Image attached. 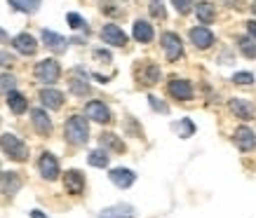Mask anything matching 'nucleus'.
Segmentation results:
<instances>
[{
    "label": "nucleus",
    "mask_w": 256,
    "mask_h": 218,
    "mask_svg": "<svg viewBox=\"0 0 256 218\" xmlns=\"http://www.w3.org/2000/svg\"><path fill=\"white\" fill-rule=\"evenodd\" d=\"M8 106L14 115H22V113H26V108H28V101H26V96H24L22 92L14 89V92H8Z\"/></svg>",
    "instance_id": "4be33fe9"
},
{
    "label": "nucleus",
    "mask_w": 256,
    "mask_h": 218,
    "mask_svg": "<svg viewBox=\"0 0 256 218\" xmlns=\"http://www.w3.org/2000/svg\"><path fill=\"white\" fill-rule=\"evenodd\" d=\"M70 92L76 94V96H87L90 94V85H87V78H73L70 80Z\"/></svg>",
    "instance_id": "c85d7f7f"
},
{
    "label": "nucleus",
    "mask_w": 256,
    "mask_h": 218,
    "mask_svg": "<svg viewBox=\"0 0 256 218\" xmlns=\"http://www.w3.org/2000/svg\"><path fill=\"white\" fill-rule=\"evenodd\" d=\"M235 139V146L242 150V153H247V150H252L256 146V134L254 129H249V127H238L233 134Z\"/></svg>",
    "instance_id": "ddd939ff"
},
{
    "label": "nucleus",
    "mask_w": 256,
    "mask_h": 218,
    "mask_svg": "<svg viewBox=\"0 0 256 218\" xmlns=\"http://www.w3.org/2000/svg\"><path fill=\"white\" fill-rule=\"evenodd\" d=\"M136 80H139L141 85H158V80H160V68H158V63H150V61H144L136 68Z\"/></svg>",
    "instance_id": "9d476101"
},
{
    "label": "nucleus",
    "mask_w": 256,
    "mask_h": 218,
    "mask_svg": "<svg viewBox=\"0 0 256 218\" xmlns=\"http://www.w3.org/2000/svg\"><path fill=\"white\" fill-rule=\"evenodd\" d=\"M233 82H235V85H252V82H254V75H252V73H247V70H244V73H235Z\"/></svg>",
    "instance_id": "473e14b6"
},
{
    "label": "nucleus",
    "mask_w": 256,
    "mask_h": 218,
    "mask_svg": "<svg viewBox=\"0 0 256 218\" xmlns=\"http://www.w3.org/2000/svg\"><path fill=\"white\" fill-rule=\"evenodd\" d=\"M172 5L176 7L178 14H186V12L193 9V0H172Z\"/></svg>",
    "instance_id": "2f4dec72"
},
{
    "label": "nucleus",
    "mask_w": 256,
    "mask_h": 218,
    "mask_svg": "<svg viewBox=\"0 0 256 218\" xmlns=\"http://www.w3.org/2000/svg\"><path fill=\"white\" fill-rule=\"evenodd\" d=\"M252 9H254V12H256V0H254V5H252Z\"/></svg>",
    "instance_id": "a19ab883"
},
{
    "label": "nucleus",
    "mask_w": 256,
    "mask_h": 218,
    "mask_svg": "<svg viewBox=\"0 0 256 218\" xmlns=\"http://www.w3.org/2000/svg\"><path fill=\"white\" fill-rule=\"evenodd\" d=\"M22 190V176L16 172H5L2 176H0V193L2 195H16Z\"/></svg>",
    "instance_id": "4468645a"
},
{
    "label": "nucleus",
    "mask_w": 256,
    "mask_h": 218,
    "mask_svg": "<svg viewBox=\"0 0 256 218\" xmlns=\"http://www.w3.org/2000/svg\"><path fill=\"white\" fill-rule=\"evenodd\" d=\"M0 148H2V153H5L10 160H14V162H26V160H28L26 143H24L19 136H14V134H2V136H0Z\"/></svg>",
    "instance_id": "f03ea898"
},
{
    "label": "nucleus",
    "mask_w": 256,
    "mask_h": 218,
    "mask_svg": "<svg viewBox=\"0 0 256 218\" xmlns=\"http://www.w3.org/2000/svg\"><path fill=\"white\" fill-rule=\"evenodd\" d=\"M31 122H33V127H36V132L42 134V136L52 134V120H50V115H47L42 108L31 110Z\"/></svg>",
    "instance_id": "dca6fc26"
},
{
    "label": "nucleus",
    "mask_w": 256,
    "mask_h": 218,
    "mask_svg": "<svg viewBox=\"0 0 256 218\" xmlns=\"http://www.w3.org/2000/svg\"><path fill=\"white\" fill-rule=\"evenodd\" d=\"M247 31H249V38L256 40V21L252 19V21H247Z\"/></svg>",
    "instance_id": "4c0bfd02"
},
{
    "label": "nucleus",
    "mask_w": 256,
    "mask_h": 218,
    "mask_svg": "<svg viewBox=\"0 0 256 218\" xmlns=\"http://www.w3.org/2000/svg\"><path fill=\"white\" fill-rule=\"evenodd\" d=\"M238 47H240V52L247 59H254L256 56V40L254 38H249V35H240L238 38Z\"/></svg>",
    "instance_id": "393cba45"
},
{
    "label": "nucleus",
    "mask_w": 256,
    "mask_h": 218,
    "mask_svg": "<svg viewBox=\"0 0 256 218\" xmlns=\"http://www.w3.org/2000/svg\"><path fill=\"white\" fill-rule=\"evenodd\" d=\"M104 146L110 150H116V153H122L124 150V143L118 139L116 134H104V136H101V148H104Z\"/></svg>",
    "instance_id": "cd10ccee"
},
{
    "label": "nucleus",
    "mask_w": 256,
    "mask_h": 218,
    "mask_svg": "<svg viewBox=\"0 0 256 218\" xmlns=\"http://www.w3.org/2000/svg\"><path fill=\"white\" fill-rule=\"evenodd\" d=\"M40 35H42V42H45L52 52H66V45H68V42H66L64 35H59V33H54V31H47V28H42Z\"/></svg>",
    "instance_id": "6ab92c4d"
},
{
    "label": "nucleus",
    "mask_w": 256,
    "mask_h": 218,
    "mask_svg": "<svg viewBox=\"0 0 256 218\" xmlns=\"http://www.w3.org/2000/svg\"><path fill=\"white\" fill-rule=\"evenodd\" d=\"M174 129L178 132V139H190L195 132V125H193V120L184 117V120H178L176 125H174Z\"/></svg>",
    "instance_id": "bb28decb"
},
{
    "label": "nucleus",
    "mask_w": 256,
    "mask_h": 218,
    "mask_svg": "<svg viewBox=\"0 0 256 218\" xmlns=\"http://www.w3.org/2000/svg\"><path fill=\"white\" fill-rule=\"evenodd\" d=\"M148 101H150V108L153 110H160V113H167V103H162L160 99H156V96H148Z\"/></svg>",
    "instance_id": "72a5a7b5"
},
{
    "label": "nucleus",
    "mask_w": 256,
    "mask_h": 218,
    "mask_svg": "<svg viewBox=\"0 0 256 218\" xmlns=\"http://www.w3.org/2000/svg\"><path fill=\"white\" fill-rule=\"evenodd\" d=\"M12 45H14V49L19 52V54H24V56H33L36 54V49H38L36 38L28 35V33H19V35L12 40Z\"/></svg>",
    "instance_id": "2eb2a0df"
},
{
    "label": "nucleus",
    "mask_w": 256,
    "mask_h": 218,
    "mask_svg": "<svg viewBox=\"0 0 256 218\" xmlns=\"http://www.w3.org/2000/svg\"><path fill=\"white\" fill-rule=\"evenodd\" d=\"M85 115H87V120H94V122H99V125H108L110 120H113L110 108L104 101H87Z\"/></svg>",
    "instance_id": "39448f33"
},
{
    "label": "nucleus",
    "mask_w": 256,
    "mask_h": 218,
    "mask_svg": "<svg viewBox=\"0 0 256 218\" xmlns=\"http://www.w3.org/2000/svg\"><path fill=\"white\" fill-rule=\"evenodd\" d=\"M108 179H110V183L116 188H130V186H134V181H136V174L132 172V169H124V167H116V169H110V174H108Z\"/></svg>",
    "instance_id": "9b49d317"
},
{
    "label": "nucleus",
    "mask_w": 256,
    "mask_h": 218,
    "mask_svg": "<svg viewBox=\"0 0 256 218\" xmlns=\"http://www.w3.org/2000/svg\"><path fill=\"white\" fill-rule=\"evenodd\" d=\"M153 2H160V0H153Z\"/></svg>",
    "instance_id": "79ce46f5"
},
{
    "label": "nucleus",
    "mask_w": 256,
    "mask_h": 218,
    "mask_svg": "<svg viewBox=\"0 0 256 218\" xmlns=\"http://www.w3.org/2000/svg\"><path fill=\"white\" fill-rule=\"evenodd\" d=\"M66 21L70 23L73 31H87V21L80 14H76V12H68V14H66Z\"/></svg>",
    "instance_id": "c756f323"
},
{
    "label": "nucleus",
    "mask_w": 256,
    "mask_h": 218,
    "mask_svg": "<svg viewBox=\"0 0 256 218\" xmlns=\"http://www.w3.org/2000/svg\"><path fill=\"white\" fill-rule=\"evenodd\" d=\"M94 59H101V61H110V54H108V52H104V49H96V52H94Z\"/></svg>",
    "instance_id": "e433bc0d"
},
{
    "label": "nucleus",
    "mask_w": 256,
    "mask_h": 218,
    "mask_svg": "<svg viewBox=\"0 0 256 218\" xmlns=\"http://www.w3.org/2000/svg\"><path fill=\"white\" fill-rule=\"evenodd\" d=\"M230 110H233L240 120H252V117H254V106H252V101H247V99H230Z\"/></svg>",
    "instance_id": "aec40b11"
},
{
    "label": "nucleus",
    "mask_w": 256,
    "mask_h": 218,
    "mask_svg": "<svg viewBox=\"0 0 256 218\" xmlns=\"http://www.w3.org/2000/svg\"><path fill=\"white\" fill-rule=\"evenodd\" d=\"M101 40L106 42V45H113V47H124L127 45V35L120 26L116 23H106L104 28H101Z\"/></svg>",
    "instance_id": "6e6552de"
},
{
    "label": "nucleus",
    "mask_w": 256,
    "mask_h": 218,
    "mask_svg": "<svg viewBox=\"0 0 256 218\" xmlns=\"http://www.w3.org/2000/svg\"><path fill=\"white\" fill-rule=\"evenodd\" d=\"M64 134H66V141L70 146H85L90 141V125H87V120L82 115H70L66 120Z\"/></svg>",
    "instance_id": "f257e3e1"
},
{
    "label": "nucleus",
    "mask_w": 256,
    "mask_h": 218,
    "mask_svg": "<svg viewBox=\"0 0 256 218\" xmlns=\"http://www.w3.org/2000/svg\"><path fill=\"white\" fill-rule=\"evenodd\" d=\"M190 42L195 45V49H210L214 45V33L204 26H195L190 28Z\"/></svg>",
    "instance_id": "f8f14e48"
},
{
    "label": "nucleus",
    "mask_w": 256,
    "mask_h": 218,
    "mask_svg": "<svg viewBox=\"0 0 256 218\" xmlns=\"http://www.w3.org/2000/svg\"><path fill=\"white\" fill-rule=\"evenodd\" d=\"M12 63H14L12 54H8V52H0V66H12Z\"/></svg>",
    "instance_id": "f704fd0d"
},
{
    "label": "nucleus",
    "mask_w": 256,
    "mask_h": 218,
    "mask_svg": "<svg viewBox=\"0 0 256 218\" xmlns=\"http://www.w3.org/2000/svg\"><path fill=\"white\" fill-rule=\"evenodd\" d=\"M134 207L130 204H113V207H106V209L99 211V218H134Z\"/></svg>",
    "instance_id": "f3484780"
},
{
    "label": "nucleus",
    "mask_w": 256,
    "mask_h": 218,
    "mask_svg": "<svg viewBox=\"0 0 256 218\" xmlns=\"http://www.w3.org/2000/svg\"><path fill=\"white\" fill-rule=\"evenodd\" d=\"M167 89H170V94L176 99V101H190V99H193V85H190L188 80L172 78Z\"/></svg>",
    "instance_id": "1a4fd4ad"
},
{
    "label": "nucleus",
    "mask_w": 256,
    "mask_h": 218,
    "mask_svg": "<svg viewBox=\"0 0 256 218\" xmlns=\"http://www.w3.org/2000/svg\"><path fill=\"white\" fill-rule=\"evenodd\" d=\"M150 14H153V16H160V19H162V16H164V9H162V5H158V2H156V5L150 7Z\"/></svg>",
    "instance_id": "c9c22d12"
},
{
    "label": "nucleus",
    "mask_w": 256,
    "mask_h": 218,
    "mask_svg": "<svg viewBox=\"0 0 256 218\" xmlns=\"http://www.w3.org/2000/svg\"><path fill=\"white\" fill-rule=\"evenodd\" d=\"M10 5H12L14 9H19V12H28V14H33V12H38L40 0H10Z\"/></svg>",
    "instance_id": "a878e982"
},
{
    "label": "nucleus",
    "mask_w": 256,
    "mask_h": 218,
    "mask_svg": "<svg viewBox=\"0 0 256 218\" xmlns=\"http://www.w3.org/2000/svg\"><path fill=\"white\" fill-rule=\"evenodd\" d=\"M87 162H90V167H96V169H104V167H108V162H110V157H108V153L104 148H96V150H92L90 155H87Z\"/></svg>",
    "instance_id": "b1692460"
},
{
    "label": "nucleus",
    "mask_w": 256,
    "mask_h": 218,
    "mask_svg": "<svg viewBox=\"0 0 256 218\" xmlns=\"http://www.w3.org/2000/svg\"><path fill=\"white\" fill-rule=\"evenodd\" d=\"M132 35H134V40H139V42H150L153 40V35H156V31H153V26L148 21H134V26H132Z\"/></svg>",
    "instance_id": "412c9836"
},
{
    "label": "nucleus",
    "mask_w": 256,
    "mask_h": 218,
    "mask_svg": "<svg viewBox=\"0 0 256 218\" xmlns=\"http://www.w3.org/2000/svg\"><path fill=\"white\" fill-rule=\"evenodd\" d=\"M193 7H195V16H198L202 23L214 21L216 12H214V5H212V2H198V5H193Z\"/></svg>",
    "instance_id": "5701e85b"
},
{
    "label": "nucleus",
    "mask_w": 256,
    "mask_h": 218,
    "mask_svg": "<svg viewBox=\"0 0 256 218\" xmlns=\"http://www.w3.org/2000/svg\"><path fill=\"white\" fill-rule=\"evenodd\" d=\"M0 40H5V31H0Z\"/></svg>",
    "instance_id": "ea45409f"
},
{
    "label": "nucleus",
    "mask_w": 256,
    "mask_h": 218,
    "mask_svg": "<svg viewBox=\"0 0 256 218\" xmlns=\"http://www.w3.org/2000/svg\"><path fill=\"white\" fill-rule=\"evenodd\" d=\"M62 75V66L54 59H42V61L36 63V78L45 85H54L56 80Z\"/></svg>",
    "instance_id": "7ed1b4c3"
},
{
    "label": "nucleus",
    "mask_w": 256,
    "mask_h": 218,
    "mask_svg": "<svg viewBox=\"0 0 256 218\" xmlns=\"http://www.w3.org/2000/svg\"><path fill=\"white\" fill-rule=\"evenodd\" d=\"M31 218H47V216H45V211H40V209H33V211H31Z\"/></svg>",
    "instance_id": "58836bf2"
},
{
    "label": "nucleus",
    "mask_w": 256,
    "mask_h": 218,
    "mask_svg": "<svg viewBox=\"0 0 256 218\" xmlns=\"http://www.w3.org/2000/svg\"><path fill=\"white\" fill-rule=\"evenodd\" d=\"M64 188L68 195H82L85 190V174L78 172V169H70V172L64 174Z\"/></svg>",
    "instance_id": "0eeeda50"
},
{
    "label": "nucleus",
    "mask_w": 256,
    "mask_h": 218,
    "mask_svg": "<svg viewBox=\"0 0 256 218\" xmlns=\"http://www.w3.org/2000/svg\"><path fill=\"white\" fill-rule=\"evenodd\" d=\"M162 49H164V56L170 59V61H176V59H181L184 56V42H181V38H178L176 33H162Z\"/></svg>",
    "instance_id": "20e7f679"
},
{
    "label": "nucleus",
    "mask_w": 256,
    "mask_h": 218,
    "mask_svg": "<svg viewBox=\"0 0 256 218\" xmlns=\"http://www.w3.org/2000/svg\"><path fill=\"white\" fill-rule=\"evenodd\" d=\"M38 172L45 181H56L59 179V160L52 153H42L38 160Z\"/></svg>",
    "instance_id": "423d86ee"
},
{
    "label": "nucleus",
    "mask_w": 256,
    "mask_h": 218,
    "mask_svg": "<svg viewBox=\"0 0 256 218\" xmlns=\"http://www.w3.org/2000/svg\"><path fill=\"white\" fill-rule=\"evenodd\" d=\"M40 103L45 106V108H52V110H59L64 106V94L59 89H42L40 92Z\"/></svg>",
    "instance_id": "a211bd4d"
},
{
    "label": "nucleus",
    "mask_w": 256,
    "mask_h": 218,
    "mask_svg": "<svg viewBox=\"0 0 256 218\" xmlns=\"http://www.w3.org/2000/svg\"><path fill=\"white\" fill-rule=\"evenodd\" d=\"M14 87H16V80L14 75H0V89H5V92H14Z\"/></svg>",
    "instance_id": "7c9ffc66"
}]
</instances>
